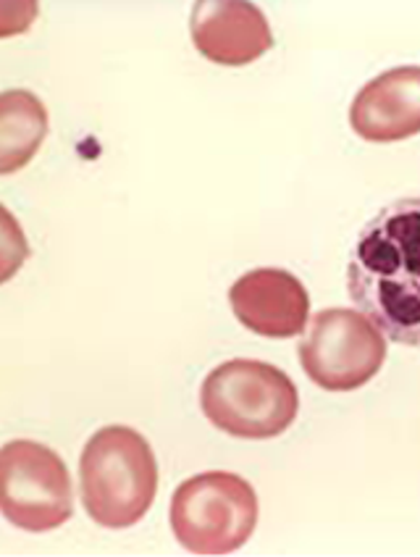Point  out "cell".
<instances>
[{"instance_id": "1", "label": "cell", "mask_w": 420, "mask_h": 557, "mask_svg": "<svg viewBox=\"0 0 420 557\" xmlns=\"http://www.w3.org/2000/svg\"><path fill=\"white\" fill-rule=\"evenodd\" d=\"M347 293L386 339L420 347V195L390 202L362 226Z\"/></svg>"}, {"instance_id": "2", "label": "cell", "mask_w": 420, "mask_h": 557, "mask_svg": "<svg viewBox=\"0 0 420 557\" xmlns=\"http://www.w3.org/2000/svg\"><path fill=\"white\" fill-rule=\"evenodd\" d=\"M82 503L98 527H135L152 508L158 463L150 442L132 426H106L92 434L79 458Z\"/></svg>"}, {"instance_id": "3", "label": "cell", "mask_w": 420, "mask_h": 557, "mask_svg": "<svg viewBox=\"0 0 420 557\" xmlns=\"http://www.w3.org/2000/svg\"><path fill=\"white\" fill-rule=\"evenodd\" d=\"M200 408L219 432L239 440H273L295 423L300 395L276 366L234 358L208 373Z\"/></svg>"}, {"instance_id": "4", "label": "cell", "mask_w": 420, "mask_h": 557, "mask_svg": "<svg viewBox=\"0 0 420 557\" xmlns=\"http://www.w3.org/2000/svg\"><path fill=\"white\" fill-rule=\"evenodd\" d=\"M256 527L258 495L237 473H200L182 481L171 499V529L193 555L237 553Z\"/></svg>"}, {"instance_id": "5", "label": "cell", "mask_w": 420, "mask_h": 557, "mask_svg": "<svg viewBox=\"0 0 420 557\" xmlns=\"http://www.w3.org/2000/svg\"><path fill=\"white\" fill-rule=\"evenodd\" d=\"M0 508L5 521L32 534L63 527L74 492L59 453L32 440L9 442L0 453Z\"/></svg>"}, {"instance_id": "6", "label": "cell", "mask_w": 420, "mask_h": 557, "mask_svg": "<svg viewBox=\"0 0 420 557\" xmlns=\"http://www.w3.org/2000/svg\"><path fill=\"white\" fill-rule=\"evenodd\" d=\"M308 379L326 392L366 387L386 360V337L362 310L326 308L300 345Z\"/></svg>"}, {"instance_id": "7", "label": "cell", "mask_w": 420, "mask_h": 557, "mask_svg": "<svg viewBox=\"0 0 420 557\" xmlns=\"http://www.w3.org/2000/svg\"><path fill=\"white\" fill-rule=\"evenodd\" d=\"M234 315L252 334L292 339L308 324L310 297L305 284L284 269H252L228 289Z\"/></svg>"}, {"instance_id": "8", "label": "cell", "mask_w": 420, "mask_h": 557, "mask_svg": "<svg viewBox=\"0 0 420 557\" xmlns=\"http://www.w3.org/2000/svg\"><path fill=\"white\" fill-rule=\"evenodd\" d=\"M189 27L195 48L219 66H247L273 48L269 18L256 3H195Z\"/></svg>"}, {"instance_id": "9", "label": "cell", "mask_w": 420, "mask_h": 557, "mask_svg": "<svg viewBox=\"0 0 420 557\" xmlns=\"http://www.w3.org/2000/svg\"><path fill=\"white\" fill-rule=\"evenodd\" d=\"M355 135L399 143L420 135V66H397L368 82L349 106Z\"/></svg>"}, {"instance_id": "10", "label": "cell", "mask_w": 420, "mask_h": 557, "mask_svg": "<svg viewBox=\"0 0 420 557\" xmlns=\"http://www.w3.org/2000/svg\"><path fill=\"white\" fill-rule=\"evenodd\" d=\"M48 135V111L29 90L0 95V174H14L35 158Z\"/></svg>"}]
</instances>
